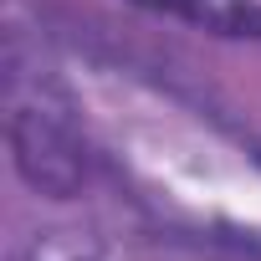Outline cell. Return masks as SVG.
I'll return each mask as SVG.
<instances>
[{
  "label": "cell",
  "mask_w": 261,
  "mask_h": 261,
  "mask_svg": "<svg viewBox=\"0 0 261 261\" xmlns=\"http://www.w3.org/2000/svg\"><path fill=\"white\" fill-rule=\"evenodd\" d=\"M134 6H149L159 16H174L220 36H261V0H134Z\"/></svg>",
  "instance_id": "cell-1"
}]
</instances>
